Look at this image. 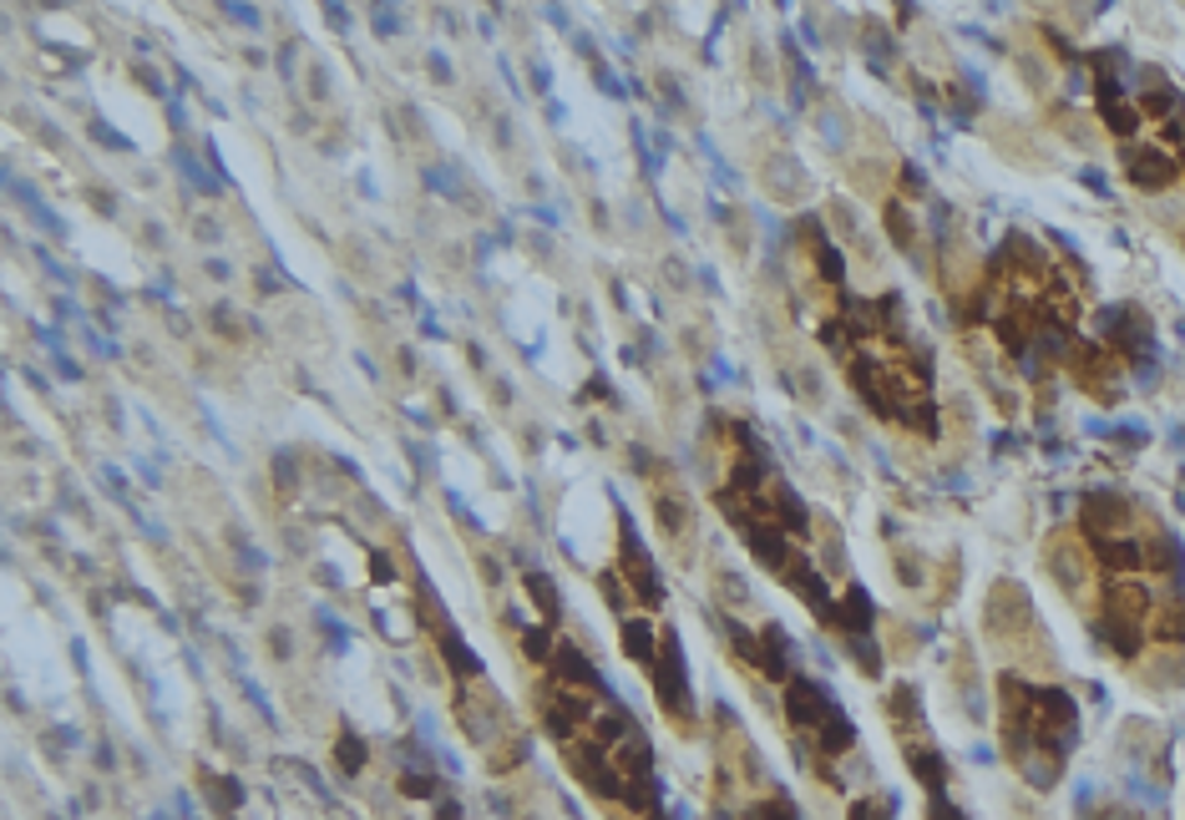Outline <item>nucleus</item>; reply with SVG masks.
Here are the masks:
<instances>
[{"mask_svg":"<svg viewBox=\"0 0 1185 820\" xmlns=\"http://www.w3.org/2000/svg\"><path fill=\"white\" fill-rule=\"evenodd\" d=\"M983 638L993 659L1003 663V674H1024L1049 684L1059 674V653H1053L1049 628L1039 623L1034 597L1024 593V582L998 578L983 597Z\"/></svg>","mask_w":1185,"mask_h":820,"instance_id":"nucleus-2","label":"nucleus"},{"mask_svg":"<svg viewBox=\"0 0 1185 820\" xmlns=\"http://www.w3.org/2000/svg\"><path fill=\"white\" fill-rule=\"evenodd\" d=\"M1064 365H1069V380L1080 385L1084 396H1094V400H1115L1119 396V360H1115L1109 344L1069 340Z\"/></svg>","mask_w":1185,"mask_h":820,"instance_id":"nucleus-9","label":"nucleus"},{"mask_svg":"<svg viewBox=\"0 0 1185 820\" xmlns=\"http://www.w3.org/2000/svg\"><path fill=\"white\" fill-rule=\"evenodd\" d=\"M456 719H461V729H466V740L482 750V760H487L497 775H507V770H517L527 760V734L517 729L512 709L501 704V694L482 674L461 679Z\"/></svg>","mask_w":1185,"mask_h":820,"instance_id":"nucleus-3","label":"nucleus"},{"mask_svg":"<svg viewBox=\"0 0 1185 820\" xmlns=\"http://www.w3.org/2000/svg\"><path fill=\"white\" fill-rule=\"evenodd\" d=\"M1084 820H1140L1135 810H1119V806H1105V810H1094V816H1084Z\"/></svg>","mask_w":1185,"mask_h":820,"instance_id":"nucleus-16","label":"nucleus"},{"mask_svg":"<svg viewBox=\"0 0 1185 820\" xmlns=\"http://www.w3.org/2000/svg\"><path fill=\"white\" fill-rule=\"evenodd\" d=\"M851 820H892V800L887 795H861V800H851Z\"/></svg>","mask_w":1185,"mask_h":820,"instance_id":"nucleus-14","label":"nucleus"},{"mask_svg":"<svg viewBox=\"0 0 1185 820\" xmlns=\"http://www.w3.org/2000/svg\"><path fill=\"white\" fill-rule=\"evenodd\" d=\"M765 790H776V785H770V770H765V760L755 754L751 734L720 709V715H714V810H724L730 800L745 806V800H755V795H765Z\"/></svg>","mask_w":1185,"mask_h":820,"instance_id":"nucleus-5","label":"nucleus"},{"mask_svg":"<svg viewBox=\"0 0 1185 820\" xmlns=\"http://www.w3.org/2000/svg\"><path fill=\"white\" fill-rule=\"evenodd\" d=\"M1074 699L1064 688L1024 674H998V744L1018 781L1034 790H1053L1074 754Z\"/></svg>","mask_w":1185,"mask_h":820,"instance_id":"nucleus-1","label":"nucleus"},{"mask_svg":"<svg viewBox=\"0 0 1185 820\" xmlns=\"http://www.w3.org/2000/svg\"><path fill=\"white\" fill-rule=\"evenodd\" d=\"M648 679H654V699L664 709L674 734H685L695 740L699 734V715H695V688H689V674H685V653H679V638L674 628H658V644H654V659H648Z\"/></svg>","mask_w":1185,"mask_h":820,"instance_id":"nucleus-8","label":"nucleus"},{"mask_svg":"<svg viewBox=\"0 0 1185 820\" xmlns=\"http://www.w3.org/2000/svg\"><path fill=\"white\" fill-rule=\"evenodd\" d=\"M927 820H968V816L952 806L948 795H927Z\"/></svg>","mask_w":1185,"mask_h":820,"instance_id":"nucleus-15","label":"nucleus"},{"mask_svg":"<svg viewBox=\"0 0 1185 820\" xmlns=\"http://www.w3.org/2000/svg\"><path fill=\"white\" fill-rule=\"evenodd\" d=\"M1043 568H1049L1053 588L1069 597V608L1080 613L1084 623H1094L1099 613V597H1105V572L1094 562L1084 532L1069 522V527H1053L1049 543H1043Z\"/></svg>","mask_w":1185,"mask_h":820,"instance_id":"nucleus-4","label":"nucleus"},{"mask_svg":"<svg viewBox=\"0 0 1185 820\" xmlns=\"http://www.w3.org/2000/svg\"><path fill=\"white\" fill-rule=\"evenodd\" d=\"M1119 168H1125V178H1130L1140 193H1171V187L1185 178L1181 162H1175L1155 137H1140V143L1119 147Z\"/></svg>","mask_w":1185,"mask_h":820,"instance_id":"nucleus-10","label":"nucleus"},{"mask_svg":"<svg viewBox=\"0 0 1185 820\" xmlns=\"http://www.w3.org/2000/svg\"><path fill=\"white\" fill-rule=\"evenodd\" d=\"M644 487H648V502H654V522H658V537L669 547L679 562L695 557V532H699V506L695 497L685 491L679 471L664 462L644 466Z\"/></svg>","mask_w":1185,"mask_h":820,"instance_id":"nucleus-7","label":"nucleus"},{"mask_svg":"<svg viewBox=\"0 0 1185 820\" xmlns=\"http://www.w3.org/2000/svg\"><path fill=\"white\" fill-rule=\"evenodd\" d=\"M765 193L776 203H801V198H811V183H805V172L795 168L790 158H776V162H765Z\"/></svg>","mask_w":1185,"mask_h":820,"instance_id":"nucleus-12","label":"nucleus"},{"mask_svg":"<svg viewBox=\"0 0 1185 820\" xmlns=\"http://www.w3.org/2000/svg\"><path fill=\"white\" fill-rule=\"evenodd\" d=\"M887 719H892L896 750H902L907 770L922 781V790H927V795H943V790L952 785V770H948V760H943V750H937V740H933V729H927V719H922L917 688H912V684H896L892 694H887Z\"/></svg>","mask_w":1185,"mask_h":820,"instance_id":"nucleus-6","label":"nucleus"},{"mask_svg":"<svg viewBox=\"0 0 1185 820\" xmlns=\"http://www.w3.org/2000/svg\"><path fill=\"white\" fill-rule=\"evenodd\" d=\"M735 820H801V810L790 806L780 790H765V795H755V800H745V806L735 810Z\"/></svg>","mask_w":1185,"mask_h":820,"instance_id":"nucleus-13","label":"nucleus"},{"mask_svg":"<svg viewBox=\"0 0 1185 820\" xmlns=\"http://www.w3.org/2000/svg\"><path fill=\"white\" fill-rule=\"evenodd\" d=\"M619 578H623V597H633L639 608L654 613L658 603H664V588H658V578H654V562H648V553L639 547V537H633L629 522L619 527Z\"/></svg>","mask_w":1185,"mask_h":820,"instance_id":"nucleus-11","label":"nucleus"}]
</instances>
